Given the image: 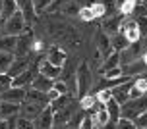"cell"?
I'll return each mask as SVG.
<instances>
[{
  "mask_svg": "<svg viewBox=\"0 0 147 129\" xmlns=\"http://www.w3.org/2000/svg\"><path fill=\"white\" fill-rule=\"evenodd\" d=\"M93 73H91V68H89L87 62H81L78 68H76V94L85 96L89 94L91 87H93Z\"/></svg>",
  "mask_w": 147,
  "mask_h": 129,
  "instance_id": "cell-1",
  "label": "cell"
},
{
  "mask_svg": "<svg viewBox=\"0 0 147 129\" xmlns=\"http://www.w3.org/2000/svg\"><path fill=\"white\" fill-rule=\"evenodd\" d=\"M145 110H147V94H143L140 98H130L124 104H120V118L134 120L136 116H140Z\"/></svg>",
  "mask_w": 147,
  "mask_h": 129,
  "instance_id": "cell-2",
  "label": "cell"
},
{
  "mask_svg": "<svg viewBox=\"0 0 147 129\" xmlns=\"http://www.w3.org/2000/svg\"><path fill=\"white\" fill-rule=\"evenodd\" d=\"M4 35H22L23 31H25V19H23L22 12L18 10V12H14V14L10 15V17H6L4 19Z\"/></svg>",
  "mask_w": 147,
  "mask_h": 129,
  "instance_id": "cell-3",
  "label": "cell"
},
{
  "mask_svg": "<svg viewBox=\"0 0 147 129\" xmlns=\"http://www.w3.org/2000/svg\"><path fill=\"white\" fill-rule=\"evenodd\" d=\"M118 33H122L130 44L138 43V41L141 39V33H140V29H138V21H136V19L122 21V23H120V31H118Z\"/></svg>",
  "mask_w": 147,
  "mask_h": 129,
  "instance_id": "cell-4",
  "label": "cell"
},
{
  "mask_svg": "<svg viewBox=\"0 0 147 129\" xmlns=\"http://www.w3.org/2000/svg\"><path fill=\"white\" fill-rule=\"evenodd\" d=\"M0 100L22 104V102L25 100V87H8L6 91L0 93Z\"/></svg>",
  "mask_w": 147,
  "mask_h": 129,
  "instance_id": "cell-5",
  "label": "cell"
},
{
  "mask_svg": "<svg viewBox=\"0 0 147 129\" xmlns=\"http://www.w3.org/2000/svg\"><path fill=\"white\" fill-rule=\"evenodd\" d=\"M120 68H122V75H126V77H140V75H143L147 72V66L141 58L134 60V62H128V64L120 66Z\"/></svg>",
  "mask_w": 147,
  "mask_h": 129,
  "instance_id": "cell-6",
  "label": "cell"
},
{
  "mask_svg": "<svg viewBox=\"0 0 147 129\" xmlns=\"http://www.w3.org/2000/svg\"><path fill=\"white\" fill-rule=\"evenodd\" d=\"M45 108V104H37V102H29V100H23L20 104V118H25V120H35L37 116L41 114V110Z\"/></svg>",
  "mask_w": 147,
  "mask_h": 129,
  "instance_id": "cell-7",
  "label": "cell"
},
{
  "mask_svg": "<svg viewBox=\"0 0 147 129\" xmlns=\"http://www.w3.org/2000/svg\"><path fill=\"white\" fill-rule=\"evenodd\" d=\"M37 72L41 73V75H45V77H49V79H52V81H56V79H60L62 68H58V66H52L51 62H47L45 58H41V60L37 62Z\"/></svg>",
  "mask_w": 147,
  "mask_h": 129,
  "instance_id": "cell-8",
  "label": "cell"
},
{
  "mask_svg": "<svg viewBox=\"0 0 147 129\" xmlns=\"http://www.w3.org/2000/svg\"><path fill=\"white\" fill-rule=\"evenodd\" d=\"M54 122H52V108L47 104V106L41 110V114L33 120V127L35 129H52Z\"/></svg>",
  "mask_w": 147,
  "mask_h": 129,
  "instance_id": "cell-9",
  "label": "cell"
},
{
  "mask_svg": "<svg viewBox=\"0 0 147 129\" xmlns=\"http://www.w3.org/2000/svg\"><path fill=\"white\" fill-rule=\"evenodd\" d=\"M47 62H51L52 66H58V68H64L68 60V54L64 48H60V46H51L49 50H47V56H45Z\"/></svg>",
  "mask_w": 147,
  "mask_h": 129,
  "instance_id": "cell-10",
  "label": "cell"
},
{
  "mask_svg": "<svg viewBox=\"0 0 147 129\" xmlns=\"http://www.w3.org/2000/svg\"><path fill=\"white\" fill-rule=\"evenodd\" d=\"M134 79H136V77L128 79V81H124V83H120V85H116V87H112V89H110V93H112V98H114L118 104H124L126 100H130L128 93H130V87H132Z\"/></svg>",
  "mask_w": 147,
  "mask_h": 129,
  "instance_id": "cell-11",
  "label": "cell"
},
{
  "mask_svg": "<svg viewBox=\"0 0 147 129\" xmlns=\"http://www.w3.org/2000/svg\"><path fill=\"white\" fill-rule=\"evenodd\" d=\"M18 2V10L22 12L23 19H25V25H31L35 21V0H16Z\"/></svg>",
  "mask_w": 147,
  "mask_h": 129,
  "instance_id": "cell-12",
  "label": "cell"
},
{
  "mask_svg": "<svg viewBox=\"0 0 147 129\" xmlns=\"http://www.w3.org/2000/svg\"><path fill=\"white\" fill-rule=\"evenodd\" d=\"M95 43H97V48H95V50L99 52V56L103 58V60L109 56V54H112V52H114V50H112V44H110V37L107 35V33H103V31L97 35Z\"/></svg>",
  "mask_w": 147,
  "mask_h": 129,
  "instance_id": "cell-13",
  "label": "cell"
},
{
  "mask_svg": "<svg viewBox=\"0 0 147 129\" xmlns=\"http://www.w3.org/2000/svg\"><path fill=\"white\" fill-rule=\"evenodd\" d=\"M27 68H29V58L27 56H14V60H12V64H10L6 73L14 79L16 75H20L22 72H25Z\"/></svg>",
  "mask_w": 147,
  "mask_h": 129,
  "instance_id": "cell-14",
  "label": "cell"
},
{
  "mask_svg": "<svg viewBox=\"0 0 147 129\" xmlns=\"http://www.w3.org/2000/svg\"><path fill=\"white\" fill-rule=\"evenodd\" d=\"M52 79L49 77H45V75H41V73H37L35 77L31 79V89H35V91H41V93H47V91H51L52 89Z\"/></svg>",
  "mask_w": 147,
  "mask_h": 129,
  "instance_id": "cell-15",
  "label": "cell"
},
{
  "mask_svg": "<svg viewBox=\"0 0 147 129\" xmlns=\"http://www.w3.org/2000/svg\"><path fill=\"white\" fill-rule=\"evenodd\" d=\"M35 70H37V64L35 68H27L25 72H22L20 75H16L12 79V87H27L31 83V79L35 77Z\"/></svg>",
  "mask_w": 147,
  "mask_h": 129,
  "instance_id": "cell-16",
  "label": "cell"
},
{
  "mask_svg": "<svg viewBox=\"0 0 147 129\" xmlns=\"http://www.w3.org/2000/svg\"><path fill=\"white\" fill-rule=\"evenodd\" d=\"M18 114H20V104L0 100V120H10Z\"/></svg>",
  "mask_w": 147,
  "mask_h": 129,
  "instance_id": "cell-17",
  "label": "cell"
},
{
  "mask_svg": "<svg viewBox=\"0 0 147 129\" xmlns=\"http://www.w3.org/2000/svg\"><path fill=\"white\" fill-rule=\"evenodd\" d=\"M120 23H122V15H112L110 19H107L103 25V33H107L109 37H112L114 33L120 31Z\"/></svg>",
  "mask_w": 147,
  "mask_h": 129,
  "instance_id": "cell-18",
  "label": "cell"
},
{
  "mask_svg": "<svg viewBox=\"0 0 147 129\" xmlns=\"http://www.w3.org/2000/svg\"><path fill=\"white\" fill-rule=\"evenodd\" d=\"M16 44H18V37L16 35H4L0 37V52H14Z\"/></svg>",
  "mask_w": 147,
  "mask_h": 129,
  "instance_id": "cell-19",
  "label": "cell"
},
{
  "mask_svg": "<svg viewBox=\"0 0 147 129\" xmlns=\"http://www.w3.org/2000/svg\"><path fill=\"white\" fill-rule=\"evenodd\" d=\"M116 66H120V54H118V52H112V54H109V56L103 60V64L99 66V72L105 73L107 70H110V68H116Z\"/></svg>",
  "mask_w": 147,
  "mask_h": 129,
  "instance_id": "cell-20",
  "label": "cell"
},
{
  "mask_svg": "<svg viewBox=\"0 0 147 129\" xmlns=\"http://www.w3.org/2000/svg\"><path fill=\"white\" fill-rule=\"evenodd\" d=\"M110 44H112V50L114 52H122L124 48L130 46V43L126 41V37L122 33H114V35L110 37Z\"/></svg>",
  "mask_w": 147,
  "mask_h": 129,
  "instance_id": "cell-21",
  "label": "cell"
},
{
  "mask_svg": "<svg viewBox=\"0 0 147 129\" xmlns=\"http://www.w3.org/2000/svg\"><path fill=\"white\" fill-rule=\"evenodd\" d=\"M105 108H107V112H109V116H110V122H118V120H120V104H118L112 96L105 102Z\"/></svg>",
  "mask_w": 147,
  "mask_h": 129,
  "instance_id": "cell-22",
  "label": "cell"
},
{
  "mask_svg": "<svg viewBox=\"0 0 147 129\" xmlns=\"http://www.w3.org/2000/svg\"><path fill=\"white\" fill-rule=\"evenodd\" d=\"M93 118V123H95V127H103L107 122H110V116H109V112H107V108H105V104L99 110H95V114L91 116Z\"/></svg>",
  "mask_w": 147,
  "mask_h": 129,
  "instance_id": "cell-23",
  "label": "cell"
},
{
  "mask_svg": "<svg viewBox=\"0 0 147 129\" xmlns=\"http://www.w3.org/2000/svg\"><path fill=\"white\" fill-rule=\"evenodd\" d=\"M18 12V2L16 0H2V8H0V17L6 19L10 15Z\"/></svg>",
  "mask_w": 147,
  "mask_h": 129,
  "instance_id": "cell-24",
  "label": "cell"
},
{
  "mask_svg": "<svg viewBox=\"0 0 147 129\" xmlns=\"http://www.w3.org/2000/svg\"><path fill=\"white\" fill-rule=\"evenodd\" d=\"M25 100L29 102H37V104H49L47 102V94L41 93V91H35V89H29V91H25Z\"/></svg>",
  "mask_w": 147,
  "mask_h": 129,
  "instance_id": "cell-25",
  "label": "cell"
},
{
  "mask_svg": "<svg viewBox=\"0 0 147 129\" xmlns=\"http://www.w3.org/2000/svg\"><path fill=\"white\" fill-rule=\"evenodd\" d=\"M64 15H78L80 12V6H78V2L76 0H64V4H62V10H60Z\"/></svg>",
  "mask_w": 147,
  "mask_h": 129,
  "instance_id": "cell-26",
  "label": "cell"
},
{
  "mask_svg": "<svg viewBox=\"0 0 147 129\" xmlns=\"http://www.w3.org/2000/svg\"><path fill=\"white\" fill-rule=\"evenodd\" d=\"M70 102H72V96H70V94H60L58 98H56V100H52L51 104H49V106L52 108V112H56V110H60V108H64V106H68V104H70Z\"/></svg>",
  "mask_w": 147,
  "mask_h": 129,
  "instance_id": "cell-27",
  "label": "cell"
},
{
  "mask_svg": "<svg viewBox=\"0 0 147 129\" xmlns=\"http://www.w3.org/2000/svg\"><path fill=\"white\" fill-rule=\"evenodd\" d=\"M97 104V98L95 94H85V96H81L80 98V108L83 112H87V110H93V106Z\"/></svg>",
  "mask_w": 147,
  "mask_h": 129,
  "instance_id": "cell-28",
  "label": "cell"
},
{
  "mask_svg": "<svg viewBox=\"0 0 147 129\" xmlns=\"http://www.w3.org/2000/svg\"><path fill=\"white\" fill-rule=\"evenodd\" d=\"M12 60H14V54H12V52H0V73L8 72Z\"/></svg>",
  "mask_w": 147,
  "mask_h": 129,
  "instance_id": "cell-29",
  "label": "cell"
},
{
  "mask_svg": "<svg viewBox=\"0 0 147 129\" xmlns=\"http://www.w3.org/2000/svg\"><path fill=\"white\" fill-rule=\"evenodd\" d=\"M136 4H138V0H124V2L118 6V10H120V15H130V14H134Z\"/></svg>",
  "mask_w": 147,
  "mask_h": 129,
  "instance_id": "cell-30",
  "label": "cell"
},
{
  "mask_svg": "<svg viewBox=\"0 0 147 129\" xmlns=\"http://www.w3.org/2000/svg\"><path fill=\"white\" fill-rule=\"evenodd\" d=\"M89 8H91V12H93V17H105V15H107V10H109V8L105 6V4H101V2H93Z\"/></svg>",
  "mask_w": 147,
  "mask_h": 129,
  "instance_id": "cell-31",
  "label": "cell"
},
{
  "mask_svg": "<svg viewBox=\"0 0 147 129\" xmlns=\"http://www.w3.org/2000/svg\"><path fill=\"white\" fill-rule=\"evenodd\" d=\"M78 15H80V19H83V21H91V19H95V17H93V12H91V8H89V6H81L80 12H78Z\"/></svg>",
  "mask_w": 147,
  "mask_h": 129,
  "instance_id": "cell-32",
  "label": "cell"
},
{
  "mask_svg": "<svg viewBox=\"0 0 147 129\" xmlns=\"http://www.w3.org/2000/svg\"><path fill=\"white\" fill-rule=\"evenodd\" d=\"M116 129H138L134 120H128V118H120L116 122Z\"/></svg>",
  "mask_w": 147,
  "mask_h": 129,
  "instance_id": "cell-33",
  "label": "cell"
},
{
  "mask_svg": "<svg viewBox=\"0 0 147 129\" xmlns=\"http://www.w3.org/2000/svg\"><path fill=\"white\" fill-rule=\"evenodd\" d=\"M122 75V68L120 66H116V68H110V70H107V72L103 73L105 79H118Z\"/></svg>",
  "mask_w": 147,
  "mask_h": 129,
  "instance_id": "cell-34",
  "label": "cell"
},
{
  "mask_svg": "<svg viewBox=\"0 0 147 129\" xmlns=\"http://www.w3.org/2000/svg\"><path fill=\"white\" fill-rule=\"evenodd\" d=\"M16 129H35L33 127V122L31 120H25V118H16Z\"/></svg>",
  "mask_w": 147,
  "mask_h": 129,
  "instance_id": "cell-35",
  "label": "cell"
},
{
  "mask_svg": "<svg viewBox=\"0 0 147 129\" xmlns=\"http://www.w3.org/2000/svg\"><path fill=\"white\" fill-rule=\"evenodd\" d=\"M83 116H85L83 112H80V114H76V112H74V116L70 118V122H68L66 125H68L70 129H78V125H80V122L83 120Z\"/></svg>",
  "mask_w": 147,
  "mask_h": 129,
  "instance_id": "cell-36",
  "label": "cell"
},
{
  "mask_svg": "<svg viewBox=\"0 0 147 129\" xmlns=\"http://www.w3.org/2000/svg\"><path fill=\"white\" fill-rule=\"evenodd\" d=\"M78 129H97V127H95V123H93V118L85 114L83 120L80 122V125H78Z\"/></svg>",
  "mask_w": 147,
  "mask_h": 129,
  "instance_id": "cell-37",
  "label": "cell"
},
{
  "mask_svg": "<svg viewBox=\"0 0 147 129\" xmlns=\"http://www.w3.org/2000/svg\"><path fill=\"white\" fill-rule=\"evenodd\" d=\"M134 123H136V127H138V129L147 127V110H145V112H141L140 116H136V118H134Z\"/></svg>",
  "mask_w": 147,
  "mask_h": 129,
  "instance_id": "cell-38",
  "label": "cell"
},
{
  "mask_svg": "<svg viewBox=\"0 0 147 129\" xmlns=\"http://www.w3.org/2000/svg\"><path fill=\"white\" fill-rule=\"evenodd\" d=\"M8 87H12V77L8 73H0V93L6 91Z\"/></svg>",
  "mask_w": 147,
  "mask_h": 129,
  "instance_id": "cell-39",
  "label": "cell"
},
{
  "mask_svg": "<svg viewBox=\"0 0 147 129\" xmlns=\"http://www.w3.org/2000/svg\"><path fill=\"white\" fill-rule=\"evenodd\" d=\"M112 96V93H110V89H101V91H97V102H107Z\"/></svg>",
  "mask_w": 147,
  "mask_h": 129,
  "instance_id": "cell-40",
  "label": "cell"
},
{
  "mask_svg": "<svg viewBox=\"0 0 147 129\" xmlns=\"http://www.w3.org/2000/svg\"><path fill=\"white\" fill-rule=\"evenodd\" d=\"M52 89H54V91H58L60 94H66L68 93V87H66V83H64L62 79H56V81L52 83Z\"/></svg>",
  "mask_w": 147,
  "mask_h": 129,
  "instance_id": "cell-41",
  "label": "cell"
},
{
  "mask_svg": "<svg viewBox=\"0 0 147 129\" xmlns=\"http://www.w3.org/2000/svg\"><path fill=\"white\" fill-rule=\"evenodd\" d=\"M138 29H140V33L143 37H147V17H145V15L138 19Z\"/></svg>",
  "mask_w": 147,
  "mask_h": 129,
  "instance_id": "cell-42",
  "label": "cell"
},
{
  "mask_svg": "<svg viewBox=\"0 0 147 129\" xmlns=\"http://www.w3.org/2000/svg\"><path fill=\"white\" fill-rule=\"evenodd\" d=\"M52 0H35V12H43L47 10V6L51 4Z\"/></svg>",
  "mask_w": 147,
  "mask_h": 129,
  "instance_id": "cell-43",
  "label": "cell"
},
{
  "mask_svg": "<svg viewBox=\"0 0 147 129\" xmlns=\"http://www.w3.org/2000/svg\"><path fill=\"white\" fill-rule=\"evenodd\" d=\"M45 94H47V102H49V104H51L52 100H56V98L60 96V93H58V91H54V89H51V91H47Z\"/></svg>",
  "mask_w": 147,
  "mask_h": 129,
  "instance_id": "cell-44",
  "label": "cell"
},
{
  "mask_svg": "<svg viewBox=\"0 0 147 129\" xmlns=\"http://www.w3.org/2000/svg\"><path fill=\"white\" fill-rule=\"evenodd\" d=\"M45 48V44L41 43V41H33V43H31V50L33 52H41Z\"/></svg>",
  "mask_w": 147,
  "mask_h": 129,
  "instance_id": "cell-45",
  "label": "cell"
},
{
  "mask_svg": "<svg viewBox=\"0 0 147 129\" xmlns=\"http://www.w3.org/2000/svg\"><path fill=\"white\" fill-rule=\"evenodd\" d=\"M101 129H116V122H107Z\"/></svg>",
  "mask_w": 147,
  "mask_h": 129,
  "instance_id": "cell-46",
  "label": "cell"
},
{
  "mask_svg": "<svg viewBox=\"0 0 147 129\" xmlns=\"http://www.w3.org/2000/svg\"><path fill=\"white\" fill-rule=\"evenodd\" d=\"M78 2H83L85 6H91V4H93V0H78Z\"/></svg>",
  "mask_w": 147,
  "mask_h": 129,
  "instance_id": "cell-47",
  "label": "cell"
},
{
  "mask_svg": "<svg viewBox=\"0 0 147 129\" xmlns=\"http://www.w3.org/2000/svg\"><path fill=\"white\" fill-rule=\"evenodd\" d=\"M52 129H70L68 125H52Z\"/></svg>",
  "mask_w": 147,
  "mask_h": 129,
  "instance_id": "cell-48",
  "label": "cell"
},
{
  "mask_svg": "<svg viewBox=\"0 0 147 129\" xmlns=\"http://www.w3.org/2000/svg\"><path fill=\"white\" fill-rule=\"evenodd\" d=\"M141 8H143V10H147V0H141Z\"/></svg>",
  "mask_w": 147,
  "mask_h": 129,
  "instance_id": "cell-49",
  "label": "cell"
},
{
  "mask_svg": "<svg viewBox=\"0 0 147 129\" xmlns=\"http://www.w3.org/2000/svg\"><path fill=\"white\" fill-rule=\"evenodd\" d=\"M143 62H145V66H147V50H145V54H143V58H141Z\"/></svg>",
  "mask_w": 147,
  "mask_h": 129,
  "instance_id": "cell-50",
  "label": "cell"
},
{
  "mask_svg": "<svg viewBox=\"0 0 147 129\" xmlns=\"http://www.w3.org/2000/svg\"><path fill=\"white\" fill-rule=\"evenodd\" d=\"M2 31H4V29H2V25H0V35H2Z\"/></svg>",
  "mask_w": 147,
  "mask_h": 129,
  "instance_id": "cell-51",
  "label": "cell"
},
{
  "mask_svg": "<svg viewBox=\"0 0 147 129\" xmlns=\"http://www.w3.org/2000/svg\"><path fill=\"white\" fill-rule=\"evenodd\" d=\"M141 129H147V127H141Z\"/></svg>",
  "mask_w": 147,
  "mask_h": 129,
  "instance_id": "cell-52",
  "label": "cell"
},
{
  "mask_svg": "<svg viewBox=\"0 0 147 129\" xmlns=\"http://www.w3.org/2000/svg\"><path fill=\"white\" fill-rule=\"evenodd\" d=\"M0 19H2V17H0Z\"/></svg>",
  "mask_w": 147,
  "mask_h": 129,
  "instance_id": "cell-53",
  "label": "cell"
},
{
  "mask_svg": "<svg viewBox=\"0 0 147 129\" xmlns=\"http://www.w3.org/2000/svg\"><path fill=\"white\" fill-rule=\"evenodd\" d=\"M145 79H147V77H145Z\"/></svg>",
  "mask_w": 147,
  "mask_h": 129,
  "instance_id": "cell-54",
  "label": "cell"
}]
</instances>
